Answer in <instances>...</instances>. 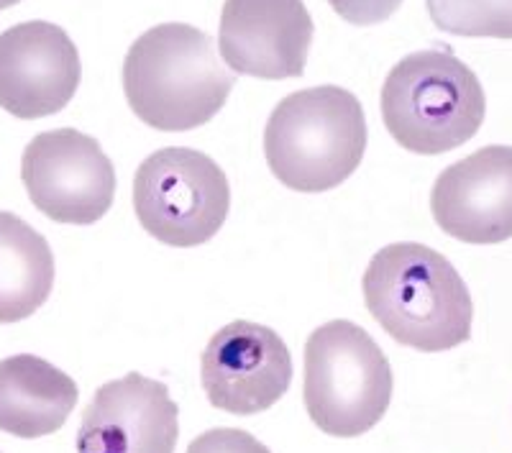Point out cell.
<instances>
[{
	"mask_svg": "<svg viewBox=\"0 0 512 453\" xmlns=\"http://www.w3.org/2000/svg\"><path fill=\"white\" fill-rule=\"evenodd\" d=\"M77 405V384L49 361L18 354L0 361V430L16 438L52 436Z\"/></svg>",
	"mask_w": 512,
	"mask_h": 453,
	"instance_id": "4fadbf2b",
	"label": "cell"
},
{
	"mask_svg": "<svg viewBox=\"0 0 512 453\" xmlns=\"http://www.w3.org/2000/svg\"><path fill=\"white\" fill-rule=\"evenodd\" d=\"M187 453H272L251 433L239 428H213L200 433L187 446Z\"/></svg>",
	"mask_w": 512,
	"mask_h": 453,
	"instance_id": "2e32d148",
	"label": "cell"
},
{
	"mask_svg": "<svg viewBox=\"0 0 512 453\" xmlns=\"http://www.w3.org/2000/svg\"><path fill=\"white\" fill-rule=\"evenodd\" d=\"M233 75L205 31L159 24L131 44L123 62V93L131 111L157 131H190L218 116Z\"/></svg>",
	"mask_w": 512,
	"mask_h": 453,
	"instance_id": "7a4b0ae2",
	"label": "cell"
},
{
	"mask_svg": "<svg viewBox=\"0 0 512 453\" xmlns=\"http://www.w3.org/2000/svg\"><path fill=\"white\" fill-rule=\"evenodd\" d=\"M487 113L482 82L441 49L408 54L382 85V121L413 154L436 157L474 139Z\"/></svg>",
	"mask_w": 512,
	"mask_h": 453,
	"instance_id": "277c9868",
	"label": "cell"
},
{
	"mask_svg": "<svg viewBox=\"0 0 512 453\" xmlns=\"http://www.w3.org/2000/svg\"><path fill=\"white\" fill-rule=\"evenodd\" d=\"M328 3L338 16L354 26L382 24L402 6V0H328Z\"/></svg>",
	"mask_w": 512,
	"mask_h": 453,
	"instance_id": "e0dca14e",
	"label": "cell"
},
{
	"mask_svg": "<svg viewBox=\"0 0 512 453\" xmlns=\"http://www.w3.org/2000/svg\"><path fill=\"white\" fill-rule=\"evenodd\" d=\"M180 410L167 384L131 372L105 382L82 413L77 453H175Z\"/></svg>",
	"mask_w": 512,
	"mask_h": 453,
	"instance_id": "30bf717a",
	"label": "cell"
},
{
	"mask_svg": "<svg viewBox=\"0 0 512 453\" xmlns=\"http://www.w3.org/2000/svg\"><path fill=\"white\" fill-rule=\"evenodd\" d=\"M431 21L456 36L512 39V0H425Z\"/></svg>",
	"mask_w": 512,
	"mask_h": 453,
	"instance_id": "9a60e30c",
	"label": "cell"
},
{
	"mask_svg": "<svg viewBox=\"0 0 512 453\" xmlns=\"http://www.w3.org/2000/svg\"><path fill=\"white\" fill-rule=\"evenodd\" d=\"M364 151V108L354 93L338 85L287 95L264 128L269 169L295 192L333 190L359 169Z\"/></svg>",
	"mask_w": 512,
	"mask_h": 453,
	"instance_id": "3957f363",
	"label": "cell"
},
{
	"mask_svg": "<svg viewBox=\"0 0 512 453\" xmlns=\"http://www.w3.org/2000/svg\"><path fill=\"white\" fill-rule=\"evenodd\" d=\"M54 254L39 231L13 213H0V323H18L49 300Z\"/></svg>",
	"mask_w": 512,
	"mask_h": 453,
	"instance_id": "5bb4252c",
	"label": "cell"
},
{
	"mask_svg": "<svg viewBox=\"0 0 512 453\" xmlns=\"http://www.w3.org/2000/svg\"><path fill=\"white\" fill-rule=\"evenodd\" d=\"M392 366L377 341L351 320H331L305 343V410L333 438L364 436L392 400Z\"/></svg>",
	"mask_w": 512,
	"mask_h": 453,
	"instance_id": "5b68a950",
	"label": "cell"
},
{
	"mask_svg": "<svg viewBox=\"0 0 512 453\" xmlns=\"http://www.w3.org/2000/svg\"><path fill=\"white\" fill-rule=\"evenodd\" d=\"M228 208L226 172L203 151L169 146L136 169V218L159 244L175 249L208 244L226 223Z\"/></svg>",
	"mask_w": 512,
	"mask_h": 453,
	"instance_id": "8992f818",
	"label": "cell"
},
{
	"mask_svg": "<svg viewBox=\"0 0 512 453\" xmlns=\"http://www.w3.org/2000/svg\"><path fill=\"white\" fill-rule=\"evenodd\" d=\"M361 290L382 331L408 349L438 354L472 336V295L454 264L428 246H384L372 256Z\"/></svg>",
	"mask_w": 512,
	"mask_h": 453,
	"instance_id": "6da1fadb",
	"label": "cell"
},
{
	"mask_svg": "<svg viewBox=\"0 0 512 453\" xmlns=\"http://www.w3.org/2000/svg\"><path fill=\"white\" fill-rule=\"evenodd\" d=\"M34 208L67 226H93L113 205L116 169L98 141L75 128L34 136L21 157Z\"/></svg>",
	"mask_w": 512,
	"mask_h": 453,
	"instance_id": "52a82bcc",
	"label": "cell"
},
{
	"mask_svg": "<svg viewBox=\"0 0 512 453\" xmlns=\"http://www.w3.org/2000/svg\"><path fill=\"white\" fill-rule=\"evenodd\" d=\"M16 3H21V0H0V11H6V8L16 6Z\"/></svg>",
	"mask_w": 512,
	"mask_h": 453,
	"instance_id": "ac0fdd59",
	"label": "cell"
},
{
	"mask_svg": "<svg viewBox=\"0 0 512 453\" xmlns=\"http://www.w3.org/2000/svg\"><path fill=\"white\" fill-rule=\"evenodd\" d=\"M200 379L213 407L231 415H256L290 390L292 356L272 328L236 320L208 341Z\"/></svg>",
	"mask_w": 512,
	"mask_h": 453,
	"instance_id": "ba28073f",
	"label": "cell"
},
{
	"mask_svg": "<svg viewBox=\"0 0 512 453\" xmlns=\"http://www.w3.org/2000/svg\"><path fill=\"white\" fill-rule=\"evenodd\" d=\"M82 77L77 47L67 31L29 21L0 34V108L34 121L70 103Z\"/></svg>",
	"mask_w": 512,
	"mask_h": 453,
	"instance_id": "9c48e42d",
	"label": "cell"
},
{
	"mask_svg": "<svg viewBox=\"0 0 512 453\" xmlns=\"http://www.w3.org/2000/svg\"><path fill=\"white\" fill-rule=\"evenodd\" d=\"M431 213L443 233L464 244L512 239V146H484L443 169Z\"/></svg>",
	"mask_w": 512,
	"mask_h": 453,
	"instance_id": "7c38bea8",
	"label": "cell"
},
{
	"mask_svg": "<svg viewBox=\"0 0 512 453\" xmlns=\"http://www.w3.org/2000/svg\"><path fill=\"white\" fill-rule=\"evenodd\" d=\"M313 31L303 0H226L218 47L239 75L287 80L305 72Z\"/></svg>",
	"mask_w": 512,
	"mask_h": 453,
	"instance_id": "8fae6325",
	"label": "cell"
}]
</instances>
